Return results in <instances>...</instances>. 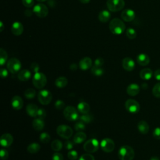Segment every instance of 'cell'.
Returning a JSON list of instances; mask_svg holds the SVG:
<instances>
[{
  "label": "cell",
  "instance_id": "cell-34",
  "mask_svg": "<svg viewBox=\"0 0 160 160\" xmlns=\"http://www.w3.org/2000/svg\"><path fill=\"white\" fill-rule=\"evenodd\" d=\"M126 36L130 39H134L137 36V32L136 30L132 28H128L126 31Z\"/></svg>",
  "mask_w": 160,
  "mask_h": 160
},
{
  "label": "cell",
  "instance_id": "cell-27",
  "mask_svg": "<svg viewBox=\"0 0 160 160\" xmlns=\"http://www.w3.org/2000/svg\"><path fill=\"white\" fill-rule=\"evenodd\" d=\"M86 139V134L81 131L77 132L73 138V142L75 144H80L85 141Z\"/></svg>",
  "mask_w": 160,
  "mask_h": 160
},
{
  "label": "cell",
  "instance_id": "cell-21",
  "mask_svg": "<svg viewBox=\"0 0 160 160\" xmlns=\"http://www.w3.org/2000/svg\"><path fill=\"white\" fill-rule=\"evenodd\" d=\"M139 91H140L139 86L135 83L129 84L126 89L127 93L131 96H134L137 95L139 92Z\"/></svg>",
  "mask_w": 160,
  "mask_h": 160
},
{
  "label": "cell",
  "instance_id": "cell-1",
  "mask_svg": "<svg viewBox=\"0 0 160 160\" xmlns=\"http://www.w3.org/2000/svg\"><path fill=\"white\" fill-rule=\"evenodd\" d=\"M110 31L115 35L122 34L126 29V26L124 22L119 18H114L112 19L109 24Z\"/></svg>",
  "mask_w": 160,
  "mask_h": 160
},
{
  "label": "cell",
  "instance_id": "cell-50",
  "mask_svg": "<svg viewBox=\"0 0 160 160\" xmlns=\"http://www.w3.org/2000/svg\"><path fill=\"white\" fill-rule=\"evenodd\" d=\"M64 147L66 149L70 150V149H72V148L74 147V143L72 141H67L64 142Z\"/></svg>",
  "mask_w": 160,
  "mask_h": 160
},
{
  "label": "cell",
  "instance_id": "cell-14",
  "mask_svg": "<svg viewBox=\"0 0 160 160\" xmlns=\"http://www.w3.org/2000/svg\"><path fill=\"white\" fill-rule=\"evenodd\" d=\"M13 142V137L9 133H4L1 136L0 143L2 147H9Z\"/></svg>",
  "mask_w": 160,
  "mask_h": 160
},
{
  "label": "cell",
  "instance_id": "cell-11",
  "mask_svg": "<svg viewBox=\"0 0 160 160\" xmlns=\"http://www.w3.org/2000/svg\"><path fill=\"white\" fill-rule=\"evenodd\" d=\"M125 108L129 112L135 114L139 112L140 105L136 100L129 99L125 102Z\"/></svg>",
  "mask_w": 160,
  "mask_h": 160
},
{
  "label": "cell",
  "instance_id": "cell-10",
  "mask_svg": "<svg viewBox=\"0 0 160 160\" xmlns=\"http://www.w3.org/2000/svg\"><path fill=\"white\" fill-rule=\"evenodd\" d=\"M32 11L38 17L41 18L46 17L49 12L48 8L45 4L42 3H39L36 4L33 7Z\"/></svg>",
  "mask_w": 160,
  "mask_h": 160
},
{
  "label": "cell",
  "instance_id": "cell-18",
  "mask_svg": "<svg viewBox=\"0 0 160 160\" xmlns=\"http://www.w3.org/2000/svg\"><path fill=\"white\" fill-rule=\"evenodd\" d=\"M23 104V100L19 96H14L11 99V105L14 109H21L22 108Z\"/></svg>",
  "mask_w": 160,
  "mask_h": 160
},
{
  "label": "cell",
  "instance_id": "cell-46",
  "mask_svg": "<svg viewBox=\"0 0 160 160\" xmlns=\"http://www.w3.org/2000/svg\"><path fill=\"white\" fill-rule=\"evenodd\" d=\"M46 116V112L43 108H39L38 112V117L41 119H44Z\"/></svg>",
  "mask_w": 160,
  "mask_h": 160
},
{
  "label": "cell",
  "instance_id": "cell-28",
  "mask_svg": "<svg viewBox=\"0 0 160 160\" xmlns=\"http://www.w3.org/2000/svg\"><path fill=\"white\" fill-rule=\"evenodd\" d=\"M78 110L82 114H87L90 110V106L86 102H81L78 105Z\"/></svg>",
  "mask_w": 160,
  "mask_h": 160
},
{
  "label": "cell",
  "instance_id": "cell-12",
  "mask_svg": "<svg viewBox=\"0 0 160 160\" xmlns=\"http://www.w3.org/2000/svg\"><path fill=\"white\" fill-rule=\"evenodd\" d=\"M100 146L103 151L106 152H111L114 150L115 144L111 139L104 138L101 141Z\"/></svg>",
  "mask_w": 160,
  "mask_h": 160
},
{
  "label": "cell",
  "instance_id": "cell-37",
  "mask_svg": "<svg viewBox=\"0 0 160 160\" xmlns=\"http://www.w3.org/2000/svg\"><path fill=\"white\" fill-rule=\"evenodd\" d=\"M79 119L80 121H82L85 124L86 123H89L92 120V116L90 114H88V113L87 114H83L82 115H81L79 117Z\"/></svg>",
  "mask_w": 160,
  "mask_h": 160
},
{
  "label": "cell",
  "instance_id": "cell-8",
  "mask_svg": "<svg viewBox=\"0 0 160 160\" xmlns=\"http://www.w3.org/2000/svg\"><path fill=\"white\" fill-rule=\"evenodd\" d=\"M7 68L9 71L11 73L14 74L19 72L21 68V63L19 59L16 58H10L7 62Z\"/></svg>",
  "mask_w": 160,
  "mask_h": 160
},
{
  "label": "cell",
  "instance_id": "cell-7",
  "mask_svg": "<svg viewBox=\"0 0 160 160\" xmlns=\"http://www.w3.org/2000/svg\"><path fill=\"white\" fill-rule=\"evenodd\" d=\"M99 147V143L96 139H91L86 141L83 145V148L85 151L89 153L96 152Z\"/></svg>",
  "mask_w": 160,
  "mask_h": 160
},
{
  "label": "cell",
  "instance_id": "cell-3",
  "mask_svg": "<svg viewBox=\"0 0 160 160\" xmlns=\"http://www.w3.org/2000/svg\"><path fill=\"white\" fill-rule=\"evenodd\" d=\"M47 82V79L42 72H36L32 78L33 85L38 89L43 88Z\"/></svg>",
  "mask_w": 160,
  "mask_h": 160
},
{
  "label": "cell",
  "instance_id": "cell-23",
  "mask_svg": "<svg viewBox=\"0 0 160 160\" xmlns=\"http://www.w3.org/2000/svg\"><path fill=\"white\" fill-rule=\"evenodd\" d=\"M31 76V72L28 69H22L18 72V78L21 81H26L30 79Z\"/></svg>",
  "mask_w": 160,
  "mask_h": 160
},
{
  "label": "cell",
  "instance_id": "cell-40",
  "mask_svg": "<svg viewBox=\"0 0 160 160\" xmlns=\"http://www.w3.org/2000/svg\"><path fill=\"white\" fill-rule=\"evenodd\" d=\"M54 106L56 108V109L61 110L63 108H64L65 107V103L64 102V101H62V100H57L55 103H54Z\"/></svg>",
  "mask_w": 160,
  "mask_h": 160
},
{
  "label": "cell",
  "instance_id": "cell-57",
  "mask_svg": "<svg viewBox=\"0 0 160 160\" xmlns=\"http://www.w3.org/2000/svg\"><path fill=\"white\" fill-rule=\"evenodd\" d=\"M150 160H159V159L157 156H152V157L151 158Z\"/></svg>",
  "mask_w": 160,
  "mask_h": 160
},
{
  "label": "cell",
  "instance_id": "cell-56",
  "mask_svg": "<svg viewBox=\"0 0 160 160\" xmlns=\"http://www.w3.org/2000/svg\"><path fill=\"white\" fill-rule=\"evenodd\" d=\"M81 3H83V4H87L88 2H90L91 0H79Z\"/></svg>",
  "mask_w": 160,
  "mask_h": 160
},
{
  "label": "cell",
  "instance_id": "cell-38",
  "mask_svg": "<svg viewBox=\"0 0 160 160\" xmlns=\"http://www.w3.org/2000/svg\"><path fill=\"white\" fill-rule=\"evenodd\" d=\"M152 94L158 98H160V82L154 85L152 88Z\"/></svg>",
  "mask_w": 160,
  "mask_h": 160
},
{
  "label": "cell",
  "instance_id": "cell-41",
  "mask_svg": "<svg viewBox=\"0 0 160 160\" xmlns=\"http://www.w3.org/2000/svg\"><path fill=\"white\" fill-rule=\"evenodd\" d=\"M68 157L71 160H76L78 158V154L76 151H70L68 153Z\"/></svg>",
  "mask_w": 160,
  "mask_h": 160
},
{
  "label": "cell",
  "instance_id": "cell-17",
  "mask_svg": "<svg viewBox=\"0 0 160 160\" xmlns=\"http://www.w3.org/2000/svg\"><path fill=\"white\" fill-rule=\"evenodd\" d=\"M79 66L81 69L85 71L89 69L92 66V60L89 57H85L81 59L79 62Z\"/></svg>",
  "mask_w": 160,
  "mask_h": 160
},
{
  "label": "cell",
  "instance_id": "cell-42",
  "mask_svg": "<svg viewBox=\"0 0 160 160\" xmlns=\"http://www.w3.org/2000/svg\"><path fill=\"white\" fill-rule=\"evenodd\" d=\"M79 160H95L94 156L91 155L90 153H86L82 154Z\"/></svg>",
  "mask_w": 160,
  "mask_h": 160
},
{
  "label": "cell",
  "instance_id": "cell-5",
  "mask_svg": "<svg viewBox=\"0 0 160 160\" xmlns=\"http://www.w3.org/2000/svg\"><path fill=\"white\" fill-rule=\"evenodd\" d=\"M108 9L112 12H118L124 8L125 2L124 0H107Z\"/></svg>",
  "mask_w": 160,
  "mask_h": 160
},
{
  "label": "cell",
  "instance_id": "cell-25",
  "mask_svg": "<svg viewBox=\"0 0 160 160\" xmlns=\"http://www.w3.org/2000/svg\"><path fill=\"white\" fill-rule=\"evenodd\" d=\"M140 78L144 80H149L152 76V71L149 68L142 69L139 72Z\"/></svg>",
  "mask_w": 160,
  "mask_h": 160
},
{
  "label": "cell",
  "instance_id": "cell-53",
  "mask_svg": "<svg viewBox=\"0 0 160 160\" xmlns=\"http://www.w3.org/2000/svg\"><path fill=\"white\" fill-rule=\"evenodd\" d=\"M69 68H70L72 71H76V70H77V69H78V66H77L76 64L72 63V64H71L70 65Z\"/></svg>",
  "mask_w": 160,
  "mask_h": 160
},
{
  "label": "cell",
  "instance_id": "cell-48",
  "mask_svg": "<svg viewBox=\"0 0 160 160\" xmlns=\"http://www.w3.org/2000/svg\"><path fill=\"white\" fill-rule=\"evenodd\" d=\"M31 70L34 72H39V64L37 63V62H32L31 63V66H30Z\"/></svg>",
  "mask_w": 160,
  "mask_h": 160
},
{
  "label": "cell",
  "instance_id": "cell-43",
  "mask_svg": "<svg viewBox=\"0 0 160 160\" xmlns=\"http://www.w3.org/2000/svg\"><path fill=\"white\" fill-rule=\"evenodd\" d=\"M0 156L1 160H6L9 156V153L8 151L5 149L2 148L0 151Z\"/></svg>",
  "mask_w": 160,
  "mask_h": 160
},
{
  "label": "cell",
  "instance_id": "cell-49",
  "mask_svg": "<svg viewBox=\"0 0 160 160\" xmlns=\"http://www.w3.org/2000/svg\"><path fill=\"white\" fill-rule=\"evenodd\" d=\"M52 160H63V156L60 152H55L52 155Z\"/></svg>",
  "mask_w": 160,
  "mask_h": 160
},
{
  "label": "cell",
  "instance_id": "cell-30",
  "mask_svg": "<svg viewBox=\"0 0 160 160\" xmlns=\"http://www.w3.org/2000/svg\"><path fill=\"white\" fill-rule=\"evenodd\" d=\"M40 149H41V146L37 142H32L30 144L27 148L28 151L31 154L37 153L38 152H39Z\"/></svg>",
  "mask_w": 160,
  "mask_h": 160
},
{
  "label": "cell",
  "instance_id": "cell-47",
  "mask_svg": "<svg viewBox=\"0 0 160 160\" xmlns=\"http://www.w3.org/2000/svg\"><path fill=\"white\" fill-rule=\"evenodd\" d=\"M152 135L155 139H160V127H158L154 129Z\"/></svg>",
  "mask_w": 160,
  "mask_h": 160
},
{
  "label": "cell",
  "instance_id": "cell-2",
  "mask_svg": "<svg viewBox=\"0 0 160 160\" xmlns=\"http://www.w3.org/2000/svg\"><path fill=\"white\" fill-rule=\"evenodd\" d=\"M134 155L133 149L128 145L121 146L118 151V156L120 160H132Z\"/></svg>",
  "mask_w": 160,
  "mask_h": 160
},
{
  "label": "cell",
  "instance_id": "cell-20",
  "mask_svg": "<svg viewBox=\"0 0 160 160\" xmlns=\"http://www.w3.org/2000/svg\"><path fill=\"white\" fill-rule=\"evenodd\" d=\"M136 60L138 63L142 66L148 65L150 61V59L148 55L144 53H141L138 54L136 58Z\"/></svg>",
  "mask_w": 160,
  "mask_h": 160
},
{
  "label": "cell",
  "instance_id": "cell-33",
  "mask_svg": "<svg viewBox=\"0 0 160 160\" xmlns=\"http://www.w3.org/2000/svg\"><path fill=\"white\" fill-rule=\"evenodd\" d=\"M91 72L96 76H101L104 73V69L101 67H97L93 66L91 68Z\"/></svg>",
  "mask_w": 160,
  "mask_h": 160
},
{
  "label": "cell",
  "instance_id": "cell-39",
  "mask_svg": "<svg viewBox=\"0 0 160 160\" xmlns=\"http://www.w3.org/2000/svg\"><path fill=\"white\" fill-rule=\"evenodd\" d=\"M85 128H86L85 123L81 121L76 122V124H74V129H75L77 131H79V132L84 130V129H85Z\"/></svg>",
  "mask_w": 160,
  "mask_h": 160
},
{
  "label": "cell",
  "instance_id": "cell-52",
  "mask_svg": "<svg viewBox=\"0 0 160 160\" xmlns=\"http://www.w3.org/2000/svg\"><path fill=\"white\" fill-rule=\"evenodd\" d=\"M154 78L156 80L160 81V69H157L155 72H154Z\"/></svg>",
  "mask_w": 160,
  "mask_h": 160
},
{
  "label": "cell",
  "instance_id": "cell-55",
  "mask_svg": "<svg viewBox=\"0 0 160 160\" xmlns=\"http://www.w3.org/2000/svg\"><path fill=\"white\" fill-rule=\"evenodd\" d=\"M4 24L2 22V21H1L0 22V31L2 32L4 29Z\"/></svg>",
  "mask_w": 160,
  "mask_h": 160
},
{
  "label": "cell",
  "instance_id": "cell-13",
  "mask_svg": "<svg viewBox=\"0 0 160 160\" xmlns=\"http://www.w3.org/2000/svg\"><path fill=\"white\" fill-rule=\"evenodd\" d=\"M135 16V12L131 9H126L121 12V18L126 22H131L133 21Z\"/></svg>",
  "mask_w": 160,
  "mask_h": 160
},
{
  "label": "cell",
  "instance_id": "cell-45",
  "mask_svg": "<svg viewBox=\"0 0 160 160\" xmlns=\"http://www.w3.org/2000/svg\"><path fill=\"white\" fill-rule=\"evenodd\" d=\"M22 4L26 8H31L33 6L34 1V0H22Z\"/></svg>",
  "mask_w": 160,
  "mask_h": 160
},
{
  "label": "cell",
  "instance_id": "cell-54",
  "mask_svg": "<svg viewBox=\"0 0 160 160\" xmlns=\"http://www.w3.org/2000/svg\"><path fill=\"white\" fill-rule=\"evenodd\" d=\"M32 12H33V11H30L29 9H26V10L24 11V14H25L26 16H31L32 14Z\"/></svg>",
  "mask_w": 160,
  "mask_h": 160
},
{
  "label": "cell",
  "instance_id": "cell-22",
  "mask_svg": "<svg viewBox=\"0 0 160 160\" xmlns=\"http://www.w3.org/2000/svg\"><path fill=\"white\" fill-rule=\"evenodd\" d=\"M111 13L108 10H102L98 15L99 20L102 22H107L111 18Z\"/></svg>",
  "mask_w": 160,
  "mask_h": 160
},
{
  "label": "cell",
  "instance_id": "cell-32",
  "mask_svg": "<svg viewBox=\"0 0 160 160\" xmlns=\"http://www.w3.org/2000/svg\"><path fill=\"white\" fill-rule=\"evenodd\" d=\"M8 59L7 52L2 48L0 49V64L2 66Z\"/></svg>",
  "mask_w": 160,
  "mask_h": 160
},
{
  "label": "cell",
  "instance_id": "cell-16",
  "mask_svg": "<svg viewBox=\"0 0 160 160\" xmlns=\"http://www.w3.org/2000/svg\"><path fill=\"white\" fill-rule=\"evenodd\" d=\"M24 31V27L21 22H14L11 26V32L15 36H20Z\"/></svg>",
  "mask_w": 160,
  "mask_h": 160
},
{
  "label": "cell",
  "instance_id": "cell-31",
  "mask_svg": "<svg viewBox=\"0 0 160 160\" xmlns=\"http://www.w3.org/2000/svg\"><path fill=\"white\" fill-rule=\"evenodd\" d=\"M51 148L54 151H60L62 148V142L58 139H56L53 141L51 144Z\"/></svg>",
  "mask_w": 160,
  "mask_h": 160
},
{
  "label": "cell",
  "instance_id": "cell-15",
  "mask_svg": "<svg viewBox=\"0 0 160 160\" xmlns=\"http://www.w3.org/2000/svg\"><path fill=\"white\" fill-rule=\"evenodd\" d=\"M122 65L123 68L128 71H131L135 68V62L134 60L129 57H126L122 59Z\"/></svg>",
  "mask_w": 160,
  "mask_h": 160
},
{
  "label": "cell",
  "instance_id": "cell-4",
  "mask_svg": "<svg viewBox=\"0 0 160 160\" xmlns=\"http://www.w3.org/2000/svg\"><path fill=\"white\" fill-rule=\"evenodd\" d=\"M63 114L64 118L71 121H74L79 119V114L77 109L72 106H68L66 107L63 111Z\"/></svg>",
  "mask_w": 160,
  "mask_h": 160
},
{
  "label": "cell",
  "instance_id": "cell-26",
  "mask_svg": "<svg viewBox=\"0 0 160 160\" xmlns=\"http://www.w3.org/2000/svg\"><path fill=\"white\" fill-rule=\"evenodd\" d=\"M138 129L141 133H142L143 134H146L148 132L149 128V125L146 121H141L138 124Z\"/></svg>",
  "mask_w": 160,
  "mask_h": 160
},
{
  "label": "cell",
  "instance_id": "cell-24",
  "mask_svg": "<svg viewBox=\"0 0 160 160\" xmlns=\"http://www.w3.org/2000/svg\"><path fill=\"white\" fill-rule=\"evenodd\" d=\"M32 127L35 130L38 131H41L44 127V122L42 119L39 118H36L32 121Z\"/></svg>",
  "mask_w": 160,
  "mask_h": 160
},
{
  "label": "cell",
  "instance_id": "cell-51",
  "mask_svg": "<svg viewBox=\"0 0 160 160\" xmlns=\"http://www.w3.org/2000/svg\"><path fill=\"white\" fill-rule=\"evenodd\" d=\"M0 75L2 78H6L8 75V72L6 69L1 68L0 70Z\"/></svg>",
  "mask_w": 160,
  "mask_h": 160
},
{
  "label": "cell",
  "instance_id": "cell-44",
  "mask_svg": "<svg viewBox=\"0 0 160 160\" xmlns=\"http://www.w3.org/2000/svg\"><path fill=\"white\" fill-rule=\"evenodd\" d=\"M104 61L102 58H98L94 62V66L97 67H102V66L104 64Z\"/></svg>",
  "mask_w": 160,
  "mask_h": 160
},
{
  "label": "cell",
  "instance_id": "cell-35",
  "mask_svg": "<svg viewBox=\"0 0 160 160\" xmlns=\"http://www.w3.org/2000/svg\"><path fill=\"white\" fill-rule=\"evenodd\" d=\"M36 96V91L32 88H28L24 91V96L29 99H33Z\"/></svg>",
  "mask_w": 160,
  "mask_h": 160
},
{
  "label": "cell",
  "instance_id": "cell-9",
  "mask_svg": "<svg viewBox=\"0 0 160 160\" xmlns=\"http://www.w3.org/2000/svg\"><path fill=\"white\" fill-rule=\"evenodd\" d=\"M39 101L42 105H48L52 100V94L47 89H43L39 92L38 94Z\"/></svg>",
  "mask_w": 160,
  "mask_h": 160
},
{
  "label": "cell",
  "instance_id": "cell-19",
  "mask_svg": "<svg viewBox=\"0 0 160 160\" xmlns=\"http://www.w3.org/2000/svg\"><path fill=\"white\" fill-rule=\"evenodd\" d=\"M38 107L37 105L34 104H29L26 106V112L31 117L35 118L38 116Z\"/></svg>",
  "mask_w": 160,
  "mask_h": 160
},
{
  "label": "cell",
  "instance_id": "cell-29",
  "mask_svg": "<svg viewBox=\"0 0 160 160\" xmlns=\"http://www.w3.org/2000/svg\"><path fill=\"white\" fill-rule=\"evenodd\" d=\"M68 84V79L66 77L61 76L55 80V85L59 88H64Z\"/></svg>",
  "mask_w": 160,
  "mask_h": 160
},
{
  "label": "cell",
  "instance_id": "cell-6",
  "mask_svg": "<svg viewBox=\"0 0 160 160\" xmlns=\"http://www.w3.org/2000/svg\"><path fill=\"white\" fill-rule=\"evenodd\" d=\"M57 134L64 139H69L73 133V131L71 127L67 125H59L56 129Z\"/></svg>",
  "mask_w": 160,
  "mask_h": 160
},
{
  "label": "cell",
  "instance_id": "cell-36",
  "mask_svg": "<svg viewBox=\"0 0 160 160\" xmlns=\"http://www.w3.org/2000/svg\"><path fill=\"white\" fill-rule=\"evenodd\" d=\"M39 140L42 143H48L51 140V136L47 132H44L39 135Z\"/></svg>",
  "mask_w": 160,
  "mask_h": 160
},
{
  "label": "cell",
  "instance_id": "cell-58",
  "mask_svg": "<svg viewBox=\"0 0 160 160\" xmlns=\"http://www.w3.org/2000/svg\"><path fill=\"white\" fill-rule=\"evenodd\" d=\"M36 1H38L39 2H44V1H46V0H36Z\"/></svg>",
  "mask_w": 160,
  "mask_h": 160
}]
</instances>
